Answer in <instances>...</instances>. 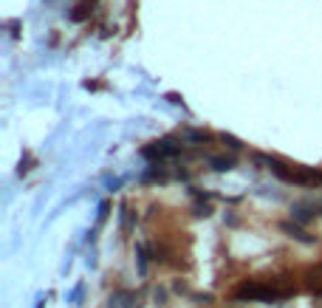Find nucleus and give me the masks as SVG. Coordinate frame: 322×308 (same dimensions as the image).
<instances>
[{
    "label": "nucleus",
    "mask_w": 322,
    "mask_h": 308,
    "mask_svg": "<svg viewBox=\"0 0 322 308\" xmlns=\"http://www.w3.org/2000/svg\"><path fill=\"white\" fill-rule=\"evenodd\" d=\"M235 297L237 300H263V302H269V300H283L286 294L272 288V286H263V283H243V286L235 288Z\"/></svg>",
    "instance_id": "obj_1"
},
{
    "label": "nucleus",
    "mask_w": 322,
    "mask_h": 308,
    "mask_svg": "<svg viewBox=\"0 0 322 308\" xmlns=\"http://www.w3.org/2000/svg\"><path fill=\"white\" fill-rule=\"evenodd\" d=\"M235 158H212V167L215 170H232Z\"/></svg>",
    "instance_id": "obj_3"
},
{
    "label": "nucleus",
    "mask_w": 322,
    "mask_h": 308,
    "mask_svg": "<svg viewBox=\"0 0 322 308\" xmlns=\"http://www.w3.org/2000/svg\"><path fill=\"white\" fill-rule=\"evenodd\" d=\"M308 286L314 288L316 294H322V263L314 266V269H308Z\"/></svg>",
    "instance_id": "obj_2"
}]
</instances>
